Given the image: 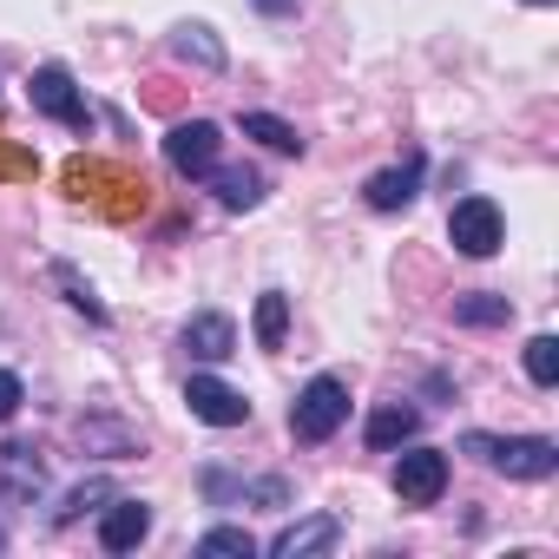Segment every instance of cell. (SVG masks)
<instances>
[{"label": "cell", "instance_id": "obj_1", "mask_svg": "<svg viewBox=\"0 0 559 559\" xmlns=\"http://www.w3.org/2000/svg\"><path fill=\"white\" fill-rule=\"evenodd\" d=\"M461 454L487 461L507 480H552L559 474V441H546V435H461Z\"/></svg>", "mask_w": 559, "mask_h": 559}, {"label": "cell", "instance_id": "obj_2", "mask_svg": "<svg viewBox=\"0 0 559 559\" xmlns=\"http://www.w3.org/2000/svg\"><path fill=\"white\" fill-rule=\"evenodd\" d=\"M343 421H349V389H343L336 376H317V382L290 402V435H297V441H310V448H317V441H330Z\"/></svg>", "mask_w": 559, "mask_h": 559}, {"label": "cell", "instance_id": "obj_3", "mask_svg": "<svg viewBox=\"0 0 559 559\" xmlns=\"http://www.w3.org/2000/svg\"><path fill=\"white\" fill-rule=\"evenodd\" d=\"M448 237H454L461 257H493V250L507 243L500 204H493V198H461V204L448 211Z\"/></svg>", "mask_w": 559, "mask_h": 559}, {"label": "cell", "instance_id": "obj_4", "mask_svg": "<svg viewBox=\"0 0 559 559\" xmlns=\"http://www.w3.org/2000/svg\"><path fill=\"white\" fill-rule=\"evenodd\" d=\"M448 493V454L441 448H408L395 461V500L402 507H435Z\"/></svg>", "mask_w": 559, "mask_h": 559}, {"label": "cell", "instance_id": "obj_5", "mask_svg": "<svg viewBox=\"0 0 559 559\" xmlns=\"http://www.w3.org/2000/svg\"><path fill=\"white\" fill-rule=\"evenodd\" d=\"M217 152H224V132H217L211 119H185V126L165 132V158H171L178 178H204V171L217 165Z\"/></svg>", "mask_w": 559, "mask_h": 559}, {"label": "cell", "instance_id": "obj_6", "mask_svg": "<svg viewBox=\"0 0 559 559\" xmlns=\"http://www.w3.org/2000/svg\"><path fill=\"white\" fill-rule=\"evenodd\" d=\"M34 112L60 119V126H73V132H86V126H93V106H86V93L73 86V73H67V67H40V73H34Z\"/></svg>", "mask_w": 559, "mask_h": 559}, {"label": "cell", "instance_id": "obj_7", "mask_svg": "<svg viewBox=\"0 0 559 559\" xmlns=\"http://www.w3.org/2000/svg\"><path fill=\"white\" fill-rule=\"evenodd\" d=\"M185 402H191V415L211 421V428H243V421H250V402H243L230 382H217V376H191V382H185Z\"/></svg>", "mask_w": 559, "mask_h": 559}, {"label": "cell", "instance_id": "obj_8", "mask_svg": "<svg viewBox=\"0 0 559 559\" xmlns=\"http://www.w3.org/2000/svg\"><path fill=\"white\" fill-rule=\"evenodd\" d=\"M0 493L21 500V507H34V500L47 493V461H40L27 441H8V448H0Z\"/></svg>", "mask_w": 559, "mask_h": 559}, {"label": "cell", "instance_id": "obj_9", "mask_svg": "<svg viewBox=\"0 0 559 559\" xmlns=\"http://www.w3.org/2000/svg\"><path fill=\"white\" fill-rule=\"evenodd\" d=\"M336 539H343V520L336 513H310V520H290L270 539V559H310V552H330Z\"/></svg>", "mask_w": 559, "mask_h": 559}, {"label": "cell", "instance_id": "obj_10", "mask_svg": "<svg viewBox=\"0 0 559 559\" xmlns=\"http://www.w3.org/2000/svg\"><path fill=\"white\" fill-rule=\"evenodd\" d=\"M415 191H421V152H408L402 165H389V171H376V178L362 185L369 211H408V204H415Z\"/></svg>", "mask_w": 559, "mask_h": 559}, {"label": "cell", "instance_id": "obj_11", "mask_svg": "<svg viewBox=\"0 0 559 559\" xmlns=\"http://www.w3.org/2000/svg\"><path fill=\"white\" fill-rule=\"evenodd\" d=\"M145 533H152V507L112 493V507H106V520H99V546H106V552H132Z\"/></svg>", "mask_w": 559, "mask_h": 559}, {"label": "cell", "instance_id": "obj_12", "mask_svg": "<svg viewBox=\"0 0 559 559\" xmlns=\"http://www.w3.org/2000/svg\"><path fill=\"white\" fill-rule=\"evenodd\" d=\"M185 349H191L198 362H224V356H237V330H230V317H217V310L191 317V323H185Z\"/></svg>", "mask_w": 559, "mask_h": 559}, {"label": "cell", "instance_id": "obj_13", "mask_svg": "<svg viewBox=\"0 0 559 559\" xmlns=\"http://www.w3.org/2000/svg\"><path fill=\"white\" fill-rule=\"evenodd\" d=\"M415 428H421V408H408V402H382V408L369 415V428H362V441H369L376 454H389V448H402V441H415Z\"/></svg>", "mask_w": 559, "mask_h": 559}, {"label": "cell", "instance_id": "obj_14", "mask_svg": "<svg viewBox=\"0 0 559 559\" xmlns=\"http://www.w3.org/2000/svg\"><path fill=\"white\" fill-rule=\"evenodd\" d=\"M204 178H211V191H217V204H224V211H250V204L263 198V178H257L250 165H230V171H224V165H211Z\"/></svg>", "mask_w": 559, "mask_h": 559}, {"label": "cell", "instance_id": "obj_15", "mask_svg": "<svg viewBox=\"0 0 559 559\" xmlns=\"http://www.w3.org/2000/svg\"><path fill=\"white\" fill-rule=\"evenodd\" d=\"M171 53H178V60H198L204 73H217V67H224V40H217L204 21H185V27H171Z\"/></svg>", "mask_w": 559, "mask_h": 559}, {"label": "cell", "instance_id": "obj_16", "mask_svg": "<svg viewBox=\"0 0 559 559\" xmlns=\"http://www.w3.org/2000/svg\"><path fill=\"white\" fill-rule=\"evenodd\" d=\"M507 317H513V304L493 297V290H467V297H454V323H461V330H500Z\"/></svg>", "mask_w": 559, "mask_h": 559}, {"label": "cell", "instance_id": "obj_17", "mask_svg": "<svg viewBox=\"0 0 559 559\" xmlns=\"http://www.w3.org/2000/svg\"><path fill=\"white\" fill-rule=\"evenodd\" d=\"M243 139H257L270 152H304V132L290 119H276V112H243Z\"/></svg>", "mask_w": 559, "mask_h": 559}, {"label": "cell", "instance_id": "obj_18", "mask_svg": "<svg viewBox=\"0 0 559 559\" xmlns=\"http://www.w3.org/2000/svg\"><path fill=\"white\" fill-rule=\"evenodd\" d=\"M284 336H290V297L284 290H263L257 297V343L263 349H284Z\"/></svg>", "mask_w": 559, "mask_h": 559}, {"label": "cell", "instance_id": "obj_19", "mask_svg": "<svg viewBox=\"0 0 559 559\" xmlns=\"http://www.w3.org/2000/svg\"><path fill=\"white\" fill-rule=\"evenodd\" d=\"M198 552H204V559H250L257 539H250L243 526H211V533L198 539Z\"/></svg>", "mask_w": 559, "mask_h": 559}, {"label": "cell", "instance_id": "obj_20", "mask_svg": "<svg viewBox=\"0 0 559 559\" xmlns=\"http://www.w3.org/2000/svg\"><path fill=\"white\" fill-rule=\"evenodd\" d=\"M53 284L67 290V304H73V310H80L86 323H106V304H99V297H93V290L80 284V270H73V263H53Z\"/></svg>", "mask_w": 559, "mask_h": 559}, {"label": "cell", "instance_id": "obj_21", "mask_svg": "<svg viewBox=\"0 0 559 559\" xmlns=\"http://www.w3.org/2000/svg\"><path fill=\"white\" fill-rule=\"evenodd\" d=\"M526 376H533L539 389L559 382V336H533V343H526Z\"/></svg>", "mask_w": 559, "mask_h": 559}, {"label": "cell", "instance_id": "obj_22", "mask_svg": "<svg viewBox=\"0 0 559 559\" xmlns=\"http://www.w3.org/2000/svg\"><path fill=\"white\" fill-rule=\"evenodd\" d=\"M99 500H112V480H86V487H73V493H67V507L53 513V526H73V520H80L86 507H99Z\"/></svg>", "mask_w": 559, "mask_h": 559}, {"label": "cell", "instance_id": "obj_23", "mask_svg": "<svg viewBox=\"0 0 559 559\" xmlns=\"http://www.w3.org/2000/svg\"><path fill=\"white\" fill-rule=\"evenodd\" d=\"M21 395H27V389H21V376H14V369H0V421H14Z\"/></svg>", "mask_w": 559, "mask_h": 559}, {"label": "cell", "instance_id": "obj_24", "mask_svg": "<svg viewBox=\"0 0 559 559\" xmlns=\"http://www.w3.org/2000/svg\"><path fill=\"white\" fill-rule=\"evenodd\" d=\"M257 8H263V14H284V8H297V0H257Z\"/></svg>", "mask_w": 559, "mask_h": 559}, {"label": "cell", "instance_id": "obj_25", "mask_svg": "<svg viewBox=\"0 0 559 559\" xmlns=\"http://www.w3.org/2000/svg\"><path fill=\"white\" fill-rule=\"evenodd\" d=\"M533 8H552V0H533Z\"/></svg>", "mask_w": 559, "mask_h": 559}, {"label": "cell", "instance_id": "obj_26", "mask_svg": "<svg viewBox=\"0 0 559 559\" xmlns=\"http://www.w3.org/2000/svg\"><path fill=\"white\" fill-rule=\"evenodd\" d=\"M0 546H8V533H0Z\"/></svg>", "mask_w": 559, "mask_h": 559}]
</instances>
